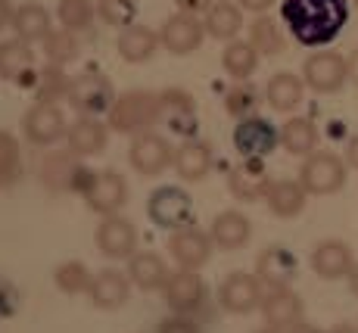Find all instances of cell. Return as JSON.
Returning a JSON list of instances; mask_svg holds the SVG:
<instances>
[{
	"label": "cell",
	"instance_id": "6da1fadb",
	"mask_svg": "<svg viewBox=\"0 0 358 333\" xmlns=\"http://www.w3.org/2000/svg\"><path fill=\"white\" fill-rule=\"evenodd\" d=\"M280 13L299 44L321 47L343 31L349 19V3L346 0H284Z\"/></svg>",
	"mask_w": 358,
	"mask_h": 333
},
{
	"label": "cell",
	"instance_id": "7a4b0ae2",
	"mask_svg": "<svg viewBox=\"0 0 358 333\" xmlns=\"http://www.w3.org/2000/svg\"><path fill=\"white\" fill-rule=\"evenodd\" d=\"M162 119V103L159 94L153 91H128L115 97L113 109H109V128L119 134H141V131L153 128Z\"/></svg>",
	"mask_w": 358,
	"mask_h": 333
},
{
	"label": "cell",
	"instance_id": "3957f363",
	"mask_svg": "<svg viewBox=\"0 0 358 333\" xmlns=\"http://www.w3.org/2000/svg\"><path fill=\"white\" fill-rule=\"evenodd\" d=\"M299 184L312 197H330V193L343 190V184H346V162L330 150L308 153V159L302 162L299 171Z\"/></svg>",
	"mask_w": 358,
	"mask_h": 333
},
{
	"label": "cell",
	"instance_id": "277c9868",
	"mask_svg": "<svg viewBox=\"0 0 358 333\" xmlns=\"http://www.w3.org/2000/svg\"><path fill=\"white\" fill-rule=\"evenodd\" d=\"M75 156H78V153H72V150L47 153V156L41 159V184H47L50 190L85 193L97 171H87L85 165H81V159H75Z\"/></svg>",
	"mask_w": 358,
	"mask_h": 333
},
{
	"label": "cell",
	"instance_id": "5b68a950",
	"mask_svg": "<svg viewBox=\"0 0 358 333\" xmlns=\"http://www.w3.org/2000/svg\"><path fill=\"white\" fill-rule=\"evenodd\" d=\"M147 212L165 231H181V227L194 225V199L181 187H159V190H153Z\"/></svg>",
	"mask_w": 358,
	"mask_h": 333
},
{
	"label": "cell",
	"instance_id": "8992f818",
	"mask_svg": "<svg viewBox=\"0 0 358 333\" xmlns=\"http://www.w3.org/2000/svg\"><path fill=\"white\" fill-rule=\"evenodd\" d=\"M302 78L315 94H336L349 78V59L336 50H318L306 59Z\"/></svg>",
	"mask_w": 358,
	"mask_h": 333
},
{
	"label": "cell",
	"instance_id": "52a82bcc",
	"mask_svg": "<svg viewBox=\"0 0 358 333\" xmlns=\"http://www.w3.org/2000/svg\"><path fill=\"white\" fill-rule=\"evenodd\" d=\"M69 103L78 109L81 115H109L115 103V91L109 85L106 75L100 72H81L78 78H72L69 85Z\"/></svg>",
	"mask_w": 358,
	"mask_h": 333
},
{
	"label": "cell",
	"instance_id": "ba28073f",
	"mask_svg": "<svg viewBox=\"0 0 358 333\" xmlns=\"http://www.w3.org/2000/svg\"><path fill=\"white\" fill-rule=\"evenodd\" d=\"M128 162L137 175L153 178V175H162V171L175 162V150L169 147V141H165L162 134L147 128V131H141V134H134V141H131Z\"/></svg>",
	"mask_w": 358,
	"mask_h": 333
},
{
	"label": "cell",
	"instance_id": "9c48e42d",
	"mask_svg": "<svg viewBox=\"0 0 358 333\" xmlns=\"http://www.w3.org/2000/svg\"><path fill=\"white\" fill-rule=\"evenodd\" d=\"M280 131L262 115H246L234 128V147L243 159H265L278 150Z\"/></svg>",
	"mask_w": 358,
	"mask_h": 333
},
{
	"label": "cell",
	"instance_id": "30bf717a",
	"mask_svg": "<svg viewBox=\"0 0 358 333\" xmlns=\"http://www.w3.org/2000/svg\"><path fill=\"white\" fill-rule=\"evenodd\" d=\"M25 137L34 143V147H50V143L63 141L66 137V115L57 103L50 100H38L34 106L25 113Z\"/></svg>",
	"mask_w": 358,
	"mask_h": 333
},
{
	"label": "cell",
	"instance_id": "8fae6325",
	"mask_svg": "<svg viewBox=\"0 0 358 333\" xmlns=\"http://www.w3.org/2000/svg\"><path fill=\"white\" fill-rule=\"evenodd\" d=\"M81 197H85L87 209L100 215H115L128 203V181L119 171H97Z\"/></svg>",
	"mask_w": 358,
	"mask_h": 333
},
{
	"label": "cell",
	"instance_id": "7c38bea8",
	"mask_svg": "<svg viewBox=\"0 0 358 333\" xmlns=\"http://www.w3.org/2000/svg\"><path fill=\"white\" fill-rule=\"evenodd\" d=\"M169 253L181 268H187V271H199V268L209 262V255H212V237L199 231L196 225L181 227V231H171Z\"/></svg>",
	"mask_w": 358,
	"mask_h": 333
},
{
	"label": "cell",
	"instance_id": "4fadbf2b",
	"mask_svg": "<svg viewBox=\"0 0 358 333\" xmlns=\"http://www.w3.org/2000/svg\"><path fill=\"white\" fill-rule=\"evenodd\" d=\"M0 78L16 81L22 87H34L41 78L38 66H34V53L29 47V41L16 38V41H3L0 44Z\"/></svg>",
	"mask_w": 358,
	"mask_h": 333
},
{
	"label": "cell",
	"instance_id": "5bb4252c",
	"mask_svg": "<svg viewBox=\"0 0 358 333\" xmlns=\"http://www.w3.org/2000/svg\"><path fill=\"white\" fill-rule=\"evenodd\" d=\"M159 103H162V122L165 128L171 131V134L178 137H194L196 134V103L194 97H190L187 91H178V87H169V91L159 94Z\"/></svg>",
	"mask_w": 358,
	"mask_h": 333
},
{
	"label": "cell",
	"instance_id": "9a60e30c",
	"mask_svg": "<svg viewBox=\"0 0 358 333\" xmlns=\"http://www.w3.org/2000/svg\"><path fill=\"white\" fill-rule=\"evenodd\" d=\"M162 296H165V302H169L171 311H178V315H187V311H196L199 305H203L206 287H203V281H199L196 271H187V268H181V271L169 274V281L162 283Z\"/></svg>",
	"mask_w": 358,
	"mask_h": 333
},
{
	"label": "cell",
	"instance_id": "2e32d148",
	"mask_svg": "<svg viewBox=\"0 0 358 333\" xmlns=\"http://www.w3.org/2000/svg\"><path fill=\"white\" fill-rule=\"evenodd\" d=\"M271 178H268V169L262 159H243L240 165H234L231 175H228V187L237 199L243 203H256V199L268 197L271 190Z\"/></svg>",
	"mask_w": 358,
	"mask_h": 333
},
{
	"label": "cell",
	"instance_id": "e0dca14e",
	"mask_svg": "<svg viewBox=\"0 0 358 333\" xmlns=\"http://www.w3.org/2000/svg\"><path fill=\"white\" fill-rule=\"evenodd\" d=\"M222 305L231 315H250L256 305H262V281L259 274L234 271L222 283Z\"/></svg>",
	"mask_w": 358,
	"mask_h": 333
},
{
	"label": "cell",
	"instance_id": "ac0fdd59",
	"mask_svg": "<svg viewBox=\"0 0 358 333\" xmlns=\"http://www.w3.org/2000/svg\"><path fill=\"white\" fill-rule=\"evenodd\" d=\"M97 246L109 259H131L137 249V231L122 215H106L97 227Z\"/></svg>",
	"mask_w": 358,
	"mask_h": 333
},
{
	"label": "cell",
	"instance_id": "d6986e66",
	"mask_svg": "<svg viewBox=\"0 0 358 333\" xmlns=\"http://www.w3.org/2000/svg\"><path fill=\"white\" fill-rule=\"evenodd\" d=\"M162 38V47L171 53H178V57H184V53H194L199 44H203L206 38V22H199L196 16H187V13H178V16H171L169 22L162 25L159 31Z\"/></svg>",
	"mask_w": 358,
	"mask_h": 333
},
{
	"label": "cell",
	"instance_id": "ffe728a7",
	"mask_svg": "<svg viewBox=\"0 0 358 333\" xmlns=\"http://www.w3.org/2000/svg\"><path fill=\"white\" fill-rule=\"evenodd\" d=\"M296 271H299V265H296V255L287 246H268V249H262L259 259H256L259 281L268 283L271 290L290 287Z\"/></svg>",
	"mask_w": 358,
	"mask_h": 333
},
{
	"label": "cell",
	"instance_id": "44dd1931",
	"mask_svg": "<svg viewBox=\"0 0 358 333\" xmlns=\"http://www.w3.org/2000/svg\"><path fill=\"white\" fill-rule=\"evenodd\" d=\"M312 268L318 277L324 281H340V277H349V271L355 268V259H352V249L340 240H324L315 246L312 253Z\"/></svg>",
	"mask_w": 358,
	"mask_h": 333
},
{
	"label": "cell",
	"instance_id": "7402d4cb",
	"mask_svg": "<svg viewBox=\"0 0 358 333\" xmlns=\"http://www.w3.org/2000/svg\"><path fill=\"white\" fill-rule=\"evenodd\" d=\"M262 315H265L268 327L287 330V327H293V324L302 321V299L287 287L271 290V293L262 299Z\"/></svg>",
	"mask_w": 358,
	"mask_h": 333
},
{
	"label": "cell",
	"instance_id": "603a6c76",
	"mask_svg": "<svg viewBox=\"0 0 358 333\" xmlns=\"http://www.w3.org/2000/svg\"><path fill=\"white\" fill-rule=\"evenodd\" d=\"M66 141H69V150L78 153V156H94V153L106 147L109 125H103L97 115H81L75 125H69Z\"/></svg>",
	"mask_w": 358,
	"mask_h": 333
},
{
	"label": "cell",
	"instance_id": "cb8c5ba5",
	"mask_svg": "<svg viewBox=\"0 0 358 333\" xmlns=\"http://www.w3.org/2000/svg\"><path fill=\"white\" fill-rule=\"evenodd\" d=\"M175 171L184 178V181H203L212 171V147L196 137H187L181 147L175 150Z\"/></svg>",
	"mask_w": 358,
	"mask_h": 333
},
{
	"label": "cell",
	"instance_id": "d4e9b609",
	"mask_svg": "<svg viewBox=\"0 0 358 333\" xmlns=\"http://www.w3.org/2000/svg\"><path fill=\"white\" fill-rule=\"evenodd\" d=\"M162 44L159 31L147 29V25H128V29H122L119 41H115V50H119V57L125 62H147L153 59L156 47Z\"/></svg>",
	"mask_w": 358,
	"mask_h": 333
},
{
	"label": "cell",
	"instance_id": "484cf974",
	"mask_svg": "<svg viewBox=\"0 0 358 333\" xmlns=\"http://www.w3.org/2000/svg\"><path fill=\"white\" fill-rule=\"evenodd\" d=\"M302 97H306V78H299L293 72L271 75L265 85V100L274 113H293L302 103Z\"/></svg>",
	"mask_w": 358,
	"mask_h": 333
},
{
	"label": "cell",
	"instance_id": "4316f807",
	"mask_svg": "<svg viewBox=\"0 0 358 333\" xmlns=\"http://www.w3.org/2000/svg\"><path fill=\"white\" fill-rule=\"evenodd\" d=\"M87 296H91V302L97 305V309H119L131 296V277L115 271V268H106V271L94 274V283H91V290H87Z\"/></svg>",
	"mask_w": 358,
	"mask_h": 333
},
{
	"label": "cell",
	"instance_id": "83f0119b",
	"mask_svg": "<svg viewBox=\"0 0 358 333\" xmlns=\"http://www.w3.org/2000/svg\"><path fill=\"white\" fill-rule=\"evenodd\" d=\"M128 277L137 290L143 293H153V290H162V283L169 281V268H165L159 253H134L128 262Z\"/></svg>",
	"mask_w": 358,
	"mask_h": 333
},
{
	"label": "cell",
	"instance_id": "f1b7e54d",
	"mask_svg": "<svg viewBox=\"0 0 358 333\" xmlns=\"http://www.w3.org/2000/svg\"><path fill=\"white\" fill-rule=\"evenodd\" d=\"M209 237H212L215 246H222V249H240V246H246V243H250L252 225H250V218H246L243 212L228 209V212L215 215Z\"/></svg>",
	"mask_w": 358,
	"mask_h": 333
},
{
	"label": "cell",
	"instance_id": "f546056e",
	"mask_svg": "<svg viewBox=\"0 0 358 333\" xmlns=\"http://www.w3.org/2000/svg\"><path fill=\"white\" fill-rule=\"evenodd\" d=\"M243 6L231 0H218L206 10V34L215 41H234L243 29Z\"/></svg>",
	"mask_w": 358,
	"mask_h": 333
},
{
	"label": "cell",
	"instance_id": "4dcf8cb0",
	"mask_svg": "<svg viewBox=\"0 0 358 333\" xmlns=\"http://www.w3.org/2000/svg\"><path fill=\"white\" fill-rule=\"evenodd\" d=\"M306 187L299 181H274L271 190H268V209L271 215H278V218H296L302 209H306Z\"/></svg>",
	"mask_w": 358,
	"mask_h": 333
},
{
	"label": "cell",
	"instance_id": "1f68e13d",
	"mask_svg": "<svg viewBox=\"0 0 358 333\" xmlns=\"http://www.w3.org/2000/svg\"><path fill=\"white\" fill-rule=\"evenodd\" d=\"M10 25L22 41H44L50 34V13L41 3H22L13 13Z\"/></svg>",
	"mask_w": 358,
	"mask_h": 333
},
{
	"label": "cell",
	"instance_id": "d6a6232c",
	"mask_svg": "<svg viewBox=\"0 0 358 333\" xmlns=\"http://www.w3.org/2000/svg\"><path fill=\"white\" fill-rule=\"evenodd\" d=\"M280 143L293 156H308L318 147V128L312 119H287L280 128Z\"/></svg>",
	"mask_w": 358,
	"mask_h": 333
},
{
	"label": "cell",
	"instance_id": "836d02e7",
	"mask_svg": "<svg viewBox=\"0 0 358 333\" xmlns=\"http://www.w3.org/2000/svg\"><path fill=\"white\" fill-rule=\"evenodd\" d=\"M259 57L262 53L250 44V41H231V44L224 47V53H222V66H224V72H228L231 78L246 81L259 69Z\"/></svg>",
	"mask_w": 358,
	"mask_h": 333
},
{
	"label": "cell",
	"instance_id": "e575fe53",
	"mask_svg": "<svg viewBox=\"0 0 358 333\" xmlns=\"http://www.w3.org/2000/svg\"><path fill=\"white\" fill-rule=\"evenodd\" d=\"M250 44L256 47L262 57H278V53L287 47V41H284V31H280V25L274 22V19L259 16L256 22L250 25Z\"/></svg>",
	"mask_w": 358,
	"mask_h": 333
},
{
	"label": "cell",
	"instance_id": "d590c367",
	"mask_svg": "<svg viewBox=\"0 0 358 333\" xmlns=\"http://www.w3.org/2000/svg\"><path fill=\"white\" fill-rule=\"evenodd\" d=\"M22 175V153L10 131L0 128V190L13 187Z\"/></svg>",
	"mask_w": 358,
	"mask_h": 333
},
{
	"label": "cell",
	"instance_id": "8d00e7d4",
	"mask_svg": "<svg viewBox=\"0 0 358 333\" xmlns=\"http://www.w3.org/2000/svg\"><path fill=\"white\" fill-rule=\"evenodd\" d=\"M53 283H57L59 293L78 296V293H87V290H91L94 274L87 271L81 262H63V265L57 268V274H53Z\"/></svg>",
	"mask_w": 358,
	"mask_h": 333
},
{
	"label": "cell",
	"instance_id": "74e56055",
	"mask_svg": "<svg viewBox=\"0 0 358 333\" xmlns=\"http://www.w3.org/2000/svg\"><path fill=\"white\" fill-rule=\"evenodd\" d=\"M94 13H97V6H94L91 0H59V6H57V16H59V22H63L66 31L87 29Z\"/></svg>",
	"mask_w": 358,
	"mask_h": 333
},
{
	"label": "cell",
	"instance_id": "f35d334b",
	"mask_svg": "<svg viewBox=\"0 0 358 333\" xmlns=\"http://www.w3.org/2000/svg\"><path fill=\"white\" fill-rule=\"evenodd\" d=\"M69 85H72V78L63 72V66H47L44 72H41L38 78V100H63V97H69Z\"/></svg>",
	"mask_w": 358,
	"mask_h": 333
},
{
	"label": "cell",
	"instance_id": "ab89813d",
	"mask_svg": "<svg viewBox=\"0 0 358 333\" xmlns=\"http://www.w3.org/2000/svg\"><path fill=\"white\" fill-rule=\"evenodd\" d=\"M97 16H100L106 25H115V29H128V25H134L137 0H97Z\"/></svg>",
	"mask_w": 358,
	"mask_h": 333
},
{
	"label": "cell",
	"instance_id": "60d3db41",
	"mask_svg": "<svg viewBox=\"0 0 358 333\" xmlns=\"http://www.w3.org/2000/svg\"><path fill=\"white\" fill-rule=\"evenodd\" d=\"M44 50L50 57V66H66L69 59L78 57V41L69 31H50L44 38Z\"/></svg>",
	"mask_w": 358,
	"mask_h": 333
},
{
	"label": "cell",
	"instance_id": "b9f144b4",
	"mask_svg": "<svg viewBox=\"0 0 358 333\" xmlns=\"http://www.w3.org/2000/svg\"><path fill=\"white\" fill-rule=\"evenodd\" d=\"M259 103V94L252 85H234L228 94H224V109L234 115V119H246V115H252V109H256Z\"/></svg>",
	"mask_w": 358,
	"mask_h": 333
},
{
	"label": "cell",
	"instance_id": "7bdbcfd3",
	"mask_svg": "<svg viewBox=\"0 0 358 333\" xmlns=\"http://www.w3.org/2000/svg\"><path fill=\"white\" fill-rule=\"evenodd\" d=\"M19 309V293L16 287H13L10 281H3L0 277V318H13Z\"/></svg>",
	"mask_w": 358,
	"mask_h": 333
},
{
	"label": "cell",
	"instance_id": "ee69618b",
	"mask_svg": "<svg viewBox=\"0 0 358 333\" xmlns=\"http://www.w3.org/2000/svg\"><path fill=\"white\" fill-rule=\"evenodd\" d=\"M159 333H199V327L194 321H187L184 315H178V318H169V321H162L159 324Z\"/></svg>",
	"mask_w": 358,
	"mask_h": 333
},
{
	"label": "cell",
	"instance_id": "f6af8a7d",
	"mask_svg": "<svg viewBox=\"0 0 358 333\" xmlns=\"http://www.w3.org/2000/svg\"><path fill=\"white\" fill-rule=\"evenodd\" d=\"M175 6L181 13H187V16H199V13H206L212 6V0H175Z\"/></svg>",
	"mask_w": 358,
	"mask_h": 333
},
{
	"label": "cell",
	"instance_id": "bcb514c9",
	"mask_svg": "<svg viewBox=\"0 0 358 333\" xmlns=\"http://www.w3.org/2000/svg\"><path fill=\"white\" fill-rule=\"evenodd\" d=\"M237 3L243 6V10L259 13V16H262V13H265V10H271V3H274V0H237Z\"/></svg>",
	"mask_w": 358,
	"mask_h": 333
},
{
	"label": "cell",
	"instance_id": "7dc6e473",
	"mask_svg": "<svg viewBox=\"0 0 358 333\" xmlns=\"http://www.w3.org/2000/svg\"><path fill=\"white\" fill-rule=\"evenodd\" d=\"M13 13H16V10H13V3H10V0H0V29L13 22Z\"/></svg>",
	"mask_w": 358,
	"mask_h": 333
},
{
	"label": "cell",
	"instance_id": "c3c4849f",
	"mask_svg": "<svg viewBox=\"0 0 358 333\" xmlns=\"http://www.w3.org/2000/svg\"><path fill=\"white\" fill-rule=\"evenodd\" d=\"M346 162L352 165V169H358V134L349 141V147H346Z\"/></svg>",
	"mask_w": 358,
	"mask_h": 333
},
{
	"label": "cell",
	"instance_id": "681fc988",
	"mask_svg": "<svg viewBox=\"0 0 358 333\" xmlns=\"http://www.w3.org/2000/svg\"><path fill=\"white\" fill-rule=\"evenodd\" d=\"M284 333H324V330H318V327H312V324L299 321V324H293V327H287Z\"/></svg>",
	"mask_w": 358,
	"mask_h": 333
},
{
	"label": "cell",
	"instance_id": "f907efd6",
	"mask_svg": "<svg viewBox=\"0 0 358 333\" xmlns=\"http://www.w3.org/2000/svg\"><path fill=\"white\" fill-rule=\"evenodd\" d=\"M349 290H352V296H358V265L349 271Z\"/></svg>",
	"mask_w": 358,
	"mask_h": 333
},
{
	"label": "cell",
	"instance_id": "816d5d0a",
	"mask_svg": "<svg viewBox=\"0 0 358 333\" xmlns=\"http://www.w3.org/2000/svg\"><path fill=\"white\" fill-rule=\"evenodd\" d=\"M349 78H355V81H358V53H355L352 59H349Z\"/></svg>",
	"mask_w": 358,
	"mask_h": 333
},
{
	"label": "cell",
	"instance_id": "f5cc1de1",
	"mask_svg": "<svg viewBox=\"0 0 358 333\" xmlns=\"http://www.w3.org/2000/svg\"><path fill=\"white\" fill-rule=\"evenodd\" d=\"M330 333H355V330H352V327H346V324H340V327H334Z\"/></svg>",
	"mask_w": 358,
	"mask_h": 333
},
{
	"label": "cell",
	"instance_id": "db71d44e",
	"mask_svg": "<svg viewBox=\"0 0 358 333\" xmlns=\"http://www.w3.org/2000/svg\"><path fill=\"white\" fill-rule=\"evenodd\" d=\"M256 333H278V330H274V327H265V330H256Z\"/></svg>",
	"mask_w": 358,
	"mask_h": 333
},
{
	"label": "cell",
	"instance_id": "11a10c76",
	"mask_svg": "<svg viewBox=\"0 0 358 333\" xmlns=\"http://www.w3.org/2000/svg\"><path fill=\"white\" fill-rule=\"evenodd\" d=\"M352 3H355V6H358V0H352Z\"/></svg>",
	"mask_w": 358,
	"mask_h": 333
}]
</instances>
